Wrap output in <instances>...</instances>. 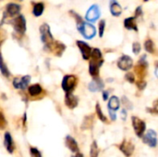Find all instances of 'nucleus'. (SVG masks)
I'll use <instances>...</instances> for the list:
<instances>
[{
    "instance_id": "17",
    "label": "nucleus",
    "mask_w": 158,
    "mask_h": 157,
    "mask_svg": "<svg viewBox=\"0 0 158 157\" xmlns=\"http://www.w3.org/2000/svg\"><path fill=\"white\" fill-rule=\"evenodd\" d=\"M104 82H103V81L100 79V78H94L90 83H89V90L91 91V92H98V91H101V90H103L104 89Z\"/></svg>"
},
{
    "instance_id": "19",
    "label": "nucleus",
    "mask_w": 158,
    "mask_h": 157,
    "mask_svg": "<svg viewBox=\"0 0 158 157\" xmlns=\"http://www.w3.org/2000/svg\"><path fill=\"white\" fill-rule=\"evenodd\" d=\"M4 145L6 149V151L9 153V154H12L15 150V144H14V142H13V139L10 135L9 132H6L5 133V140H4Z\"/></svg>"
},
{
    "instance_id": "33",
    "label": "nucleus",
    "mask_w": 158,
    "mask_h": 157,
    "mask_svg": "<svg viewBox=\"0 0 158 157\" xmlns=\"http://www.w3.org/2000/svg\"><path fill=\"white\" fill-rule=\"evenodd\" d=\"M122 103H123V105H125L126 108H128V109H130V110H131V109L133 108L132 104L126 98V96H123V97H122Z\"/></svg>"
},
{
    "instance_id": "24",
    "label": "nucleus",
    "mask_w": 158,
    "mask_h": 157,
    "mask_svg": "<svg viewBox=\"0 0 158 157\" xmlns=\"http://www.w3.org/2000/svg\"><path fill=\"white\" fill-rule=\"evenodd\" d=\"M0 71L2 73V75L5 77H9V75H10V72H9L6 63L4 61V58H3L1 53H0Z\"/></svg>"
},
{
    "instance_id": "21",
    "label": "nucleus",
    "mask_w": 158,
    "mask_h": 157,
    "mask_svg": "<svg viewBox=\"0 0 158 157\" xmlns=\"http://www.w3.org/2000/svg\"><path fill=\"white\" fill-rule=\"evenodd\" d=\"M136 18L135 17H131V18H127L124 20V26L126 29L128 30H133L135 31H138V27L136 24Z\"/></svg>"
},
{
    "instance_id": "18",
    "label": "nucleus",
    "mask_w": 158,
    "mask_h": 157,
    "mask_svg": "<svg viewBox=\"0 0 158 157\" xmlns=\"http://www.w3.org/2000/svg\"><path fill=\"white\" fill-rule=\"evenodd\" d=\"M65 143H66V146L72 152V153H79V146H78V143L76 142V140L68 135L65 139Z\"/></svg>"
},
{
    "instance_id": "15",
    "label": "nucleus",
    "mask_w": 158,
    "mask_h": 157,
    "mask_svg": "<svg viewBox=\"0 0 158 157\" xmlns=\"http://www.w3.org/2000/svg\"><path fill=\"white\" fill-rule=\"evenodd\" d=\"M78 103H79V99L77 96H75L73 93H66L65 104L67 107H69V109H74L75 107H77Z\"/></svg>"
},
{
    "instance_id": "6",
    "label": "nucleus",
    "mask_w": 158,
    "mask_h": 157,
    "mask_svg": "<svg viewBox=\"0 0 158 157\" xmlns=\"http://www.w3.org/2000/svg\"><path fill=\"white\" fill-rule=\"evenodd\" d=\"M146 56H143L142 58L140 59L138 65L135 67V72L137 74V77L139 79V81H143L144 77L146 76L147 73V68H148V63L145 60Z\"/></svg>"
},
{
    "instance_id": "12",
    "label": "nucleus",
    "mask_w": 158,
    "mask_h": 157,
    "mask_svg": "<svg viewBox=\"0 0 158 157\" xmlns=\"http://www.w3.org/2000/svg\"><path fill=\"white\" fill-rule=\"evenodd\" d=\"M30 81H31V76L29 75H25L20 78H15L13 80V86L16 89L25 90L27 86L29 85Z\"/></svg>"
},
{
    "instance_id": "7",
    "label": "nucleus",
    "mask_w": 158,
    "mask_h": 157,
    "mask_svg": "<svg viewBox=\"0 0 158 157\" xmlns=\"http://www.w3.org/2000/svg\"><path fill=\"white\" fill-rule=\"evenodd\" d=\"M12 25L14 27V30L16 32L19 34H24L26 31V19L23 15L18 16L16 19L12 20Z\"/></svg>"
},
{
    "instance_id": "39",
    "label": "nucleus",
    "mask_w": 158,
    "mask_h": 157,
    "mask_svg": "<svg viewBox=\"0 0 158 157\" xmlns=\"http://www.w3.org/2000/svg\"><path fill=\"white\" fill-rule=\"evenodd\" d=\"M108 112H109V116H110L111 119L112 120H116L117 119V114H116V112L115 111H111V110H108Z\"/></svg>"
},
{
    "instance_id": "10",
    "label": "nucleus",
    "mask_w": 158,
    "mask_h": 157,
    "mask_svg": "<svg viewBox=\"0 0 158 157\" xmlns=\"http://www.w3.org/2000/svg\"><path fill=\"white\" fill-rule=\"evenodd\" d=\"M134 149H135L134 144L131 141H128V140H124L119 145V150L124 154V155L126 157L131 156L134 152Z\"/></svg>"
},
{
    "instance_id": "28",
    "label": "nucleus",
    "mask_w": 158,
    "mask_h": 157,
    "mask_svg": "<svg viewBox=\"0 0 158 157\" xmlns=\"http://www.w3.org/2000/svg\"><path fill=\"white\" fill-rule=\"evenodd\" d=\"M98 155H99V148L97 146L96 142H94L91 145L90 157H98Z\"/></svg>"
},
{
    "instance_id": "43",
    "label": "nucleus",
    "mask_w": 158,
    "mask_h": 157,
    "mask_svg": "<svg viewBox=\"0 0 158 157\" xmlns=\"http://www.w3.org/2000/svg\"><path fill=\"white\" fill-rule=\"evenodd\" d=\"M17 1H22V0H17Z\"/></svg>"
},
{
    "instance_id": "31",
    "label": "nucleus",
    "mask_w": 158,
    "mask_h": 157,
    "mask_svg": "<svg viewBox=\"0 0 158 157\" xmlns=\"http://www.w3.org/2000/svg\"><path fill=\"white\" fill-rule=\"evenodd\" d=\"M30 153H31V157H42L41 152L35 147H31L30 148Z\"/></svg>"
},
{
    "instance_id": "25",
    "label": "nucleus",
    "mask_w": 158,
    "mask_h": 157,
    "mask_svg": "<svg viewBox=\"0 0 158 157\" xmlns=\"http://www.w3.org/2000/svg\"><path fill=\"white\" fill-rule=\"evenodd\" d=\"M44 10V3H37L34 5L33 6V10H32V13L35 17H40L43 12Z\"/></svg>"
},
{
    "instance_id": "5",
    "label": "nucleus",
    "mask_w": 158,
    "mask_h": 157,
    "mask_svg": "<svg viewBox=\"0 0 158 157\" xmlns=\"http://www.w3.org/2000/svg\"><path fill=\"white\" fill-rule=\"evenodd\" d=\"M132 120V126H133V130L136 133V135L139 138H142L144 134V131L146 130V124L143 120H142L141 118H139L138 117L133 116L131 118Z\"/></svg>"
},
{
    "instance_id": "35",
    "label": "nucleus",
    "mask_w": 158,
    "mask_h": 157,
    "mask_svg": "<svg viewBox=\"0 0 158 157\" xmlns=\"http://www.w3.org/2000/svg\"><path fill=\"white\" fill-rule=\"evenodd\" d=\"M6 39V31L3 30V29H0V46L5 42Z\"/></svg>"
},
{
    "instance_id": "11",
    "label": "nucleus",
    "mask_w": 158,
    "mask_h": 157,
    "mask_svg": "<svg viewBox=\"0 0 158 157\" xmlns=\"http://www.w3.org/2000/svg\"><path fill=\"white\" fill-rule=\"evenodd\" d=\"M100 8L96 6V5H93L87 11L86 13V16H85V19L88 20V21H91V22H94L96 21L99 18H100Z\"/></svg>"
},
{
    "instance_id": "22",
    "label": "nucleus",
    "mask_w": 158,
    "mask_h": 157,
    "mask_svg": "<svg viewBox=\"0 0 158 157\" xmlns=\"http://www.w3.org/2000/svg\"><path fill=\"white\" fill-rule=\"evenodd\" d=\"M120 107V102H119V99L117 97V96H112L108 102V110H111V111H117L118 110Z\"/></svg>"
},
{
    "instance_id": "42",
    "label": "nucleus",
    "mask_w": 158,
    "mask_h": 157,
    "mask_svg": "<svg viewBox=\"0 0 158 157\" xmlns=\"http://www.w3.org/2000/svg\"><path fill=\"white\" fill-rule=\"evenodd\" d=\"M72 157H84V156H83V155H82V154H81V153H77V155H76L75 156H72Z\"/></svg>"
},
{
    "instance_id": "37",
    "label": "nucleus",
    "mask_w": 158,
    "mask_h": 157,
    "mask_svg": "<svg viewBox=\"0 0 158 157\" xmlns=\"http://www.w3.org/2000/svg\"><path fill=\"white\" fill-rule=\"evenodd\" d=\"M136 83L140 90H143L146 86V82L144 81H136Z\"/></svg>"
},
{
    "instance_id": "29",
    "label": "nucleus",
    "mask_w": 158,
    "mask_h": 157,
    "mask_svg": "<svg viewBox=\"0 0 158 157\" xmlns=\"http://www.w3.org/2000/svg\"><path fill=\"white\" fill-rule=\"evenodd\" d=\"M95 110H96V114L99 118V119L103 122H107V118L104 115V113L102 112V109H101V106L99 105V103L96 104V106H95Z\"/></svg>"
},
{
    "instance_id": "2",
    "label": "nucleus",
    "mask_w": 158,
    "mask_h": 157,
    "mask_svg": "<svg viewBox=\"0 0 158 157\" xmlns=\"http://www.w3.org/2000/svg\"><path fill=\"white\" fill-rule=\"evenodd\" d=\"M40 33H41V40L43 42V43L44 44V48L46 50H50L53 43L55 42L54 37L50 31V27L48 24L44 23L41 27H40Z\"/></svg>"
},
{
    "instance_id": "8",
    "label": "nucleus",
    "mask_w": 158,
    "mask_h": 157,
    "mask_svg": "<svg viewBox=\"0 0 158 157\" xmlns=\"http://www.w3.org/2000/svg\"><path fill=\"white\" fill-rule=\"evenodd\" d=\"M144 143H146L148 146L155 148L157 145V135L156 132L154 130H149L142 137Z\"/></svg>"
},
{
    "instance_id": "1",
    "label": "nucleus",
    "mask_w": 158,
    "mask_h": 157,
    "mask_svg": "<svg viewBox=\"0 0 158 157\" xmlns=\"http://www.w3.org/2000/svg\"><path fill=\"white\" fill-rule=\"evenodd\" d=\"M90 58H91V61L89 64V72H90L91 76H93L94 78H97L99 75L100 67L102 66V64L104 62L101 51L98 48L92 49Z\"/></svg>"
},
{
    "instance_id": "16",
    "label": "nucleus",
    "mask_w": 158,
    "mask_h": 157,
    "mask_svg": "<svg viewBox=\"0 0 158 157\" xmlns=\"http://www.w3.org/2000/svg\"><path fill=\"white\" fill-rule=\"evenodd\" d=\"M65 49H66V45L64 43H60L58 41H55L53 43V44H52V46H51V48H50L49 51L50 52H53L56 56H60L64 53Z\"/></svg>"
},
{
    "instance_id": "26",
    "label": "nucleus",
    "mask_w": 158,
    "mask_h": 157,
    "mask_svg": "<svg viewBox=\"0 0 158 157\" xmlns=\"http://www.w3.org/2000/svg\"><path fill=\"white\" fill-rule=\"evenodd\" d=\"M144 48L148 53L154 54L156 52V45H155V43L153 42V40H151V39L147 40L144 43Z\"/></svg>"
},
{
    "instance_id": "44",
    "label": "nucleus",
    "mask_w": 158,
    "mask_h": 157,
    "mask_svg": "<svg viewBox=\"0 0 158 157\" xmlns=\"http://www.w3.org/2000/svg\"><path fill=\"white\" fill-rule=\"evenodd\" d=\"M144 1H145V2H146V1H148V0H144Z\"/></svg>"
},
{
    "instance_id": "14",
    "label": "nucleus",
    "mask_w": 158,
    "mask_h": 157,
    "mask_svg": "<svg viewBox=\"0 0 158 157\" xmlns=\"http://www.w3.org/2000/svg\"><path fill=\"white\" fill-rule=\"evenodd\" d=\"M20 11V6L15 3H9L6 6L5 17H14Z\"/></svg>"
},
{
    "instance_id": "40",
    "label": "nucleus",
    "mask_w": 158,
    "mask_h": 157,
    "mask_svg": "<svg viewBox=\"0 0 158 157\" xmlns=\"http://www.w3.org/2000/svg\"><path fill=\"white\" fill-rule=\"evenodd\" d=\"M103 99H104V101H106L108 99V92L105 91L103 93Z\"/></svg>"
},
{
    "instance_id": "41",
    "label": "nucleus",
    "mask_w": 158,
    "mask_h": 157,
    "mask_svg": "<svg viewBox=\"0 0 158 157\" xmlns=\"http://www.w3.org/2000/svg\"><path fill=\"white\" fill-rule=\"evenodd\" d=\"M121 114L123 115V120H125V119H126V111H125V110H122Z\"/></svg>"
},
{
    "instance_id": "38",
    "label": "nucleus",
    "mask_w": 158,
    "mask_h": 157,
    "mask_svg": "<svg viewBox=\"0 0 158 157\" xmlns=\"http://www.w3.org/2000/svg\"><path fill=\"white\" fill-rule=\"evenodd\" d=\"M143 14V10H142V6H138L135 10V18L141 16Z\"/></svg>"
},
{
    "instance_id": "30",
    "label": "nucleus",
    "mask_w": 158,
    "mask_h": 157,
    "mask_svg": "<svg viewBox=\"0 0 158 157\" xmlns=\"http://www.w3.org/2000/svg\"><path fill=\"white\" fill-rule=\"evenodd\" d=\"M7 126V122H6V119L5 118V116L0 112V130H5Z\"/></svg>"
},
{
    "instance_id": "4",
    "label": "nucleus",
    "mask_w": 158,
    "mask_h": 157,
    "mask_svg": "<svg viewBox=\"0 0 158 157\" xmlns=\"http://www.w3.org/2000/svg\"><path fill=\"white\" fill-rule=\"evenodd\" d=\"M77 77L74 75H66L63 80H62V89L65 91L66 93H72L73 90L75 89L76 85H77Z\"/></svg>"
},
{
    "instance_id": "20",
    "label": "nucleus",
    "mask_w": 158,
    "mask_h": 157,
    "mask_svg": "<svg viewBox=\"0 0 158 157\" xmlns=\"http://www.w3.org/2000/svg\"><path fill=\"white\" fill-rule=\"evenodd\" d=\"M110 12L115 17H118L121 15L122 7L117 0H110Z\"/></svg>"
},
{
    "instance_id": "3",
    "label": "nucleus",
    "mask_w": 158,
    "mask_h": 157,
    "mask_svg": "<svg viewBox=\"0 0 158 157\" xmlns=\"http://www.w3.org/2000/svg\"><path fill=\"white\" fill-rule=\"evenodd\" d=\"M79 31L82 34V36L86 39H93L96 34V29L94 25L87 22H81L77 24Z\"/></svg>"
},
{
    "instance_id": "23",
    "label": "nucleus",
    "mask_w": 158,
    "mask_h": 157,
    "mask_svg": "<svg viewBox=\"0 0 158 157\" xmlns=\"http://www.w3.org/2000/svg\"><path fill=\"white\" fill-rule=\"evenodd\" d=\"M29 93L31 96L34 97V96H38L42 92H43V88L39 85V84H33L31 86L29 87Z\"/></svg>"
},
{
    "instance_id": "13",
    "label": "nucleus",
    "mask_w": 158,
    "mask_h": 157,
    "mask_svg": "<svg viewBox=\"0 0 158 157\" xmlns=\"http://www.w3.org/2000/svg\"><path fill=\"white\" fill-rule=\"evenodd\" d=\"M77 45L81 53V56H82V58L84 60H88L90 59L91 57V53H92V48L91 46L86 43L85 42H82V41H77Z\"/></svg>"
},
{
    "instance_id": "32",
    "label": "nucleus",
    "mask_w": 158,
    "mask_h": 157,
    "mask_svg": "<svg viewBox=\"0 0 158 157\" xmlns=\"http://www.w3.org/2000/svg\"><path fill=\"white\" fill-rule=\"evenodd\" d=\"M105 29H106V21L104 19H102L99 22V36L103 37L104 32H105Z\"/></svg>"
},
{
    "instance_id": "27",
    "label": "nucleus",
    "mask_w": 158,
    "mask_h": 157,
    "mask_svg": "<svg viewBox=\"0 0 158 157\" xmlns=\"http://www.w3.org/2000/svg\"><path fill=\"white\" fill-rule=\"evenodd\" d=\"M93 118H94V116L91 115V116H88L84 118L83 120V123L81 125V129L82 130H87V129H90L92 126H93Z\"/></svg>"
},
{
    "instance_id": "9",
    "label": "nucleus",
    "mask_w": 158,
    "mask_h": 157,
    "mask_svg": "<svg viewBox=\"0 0 158 157\" xmlns=\"http://www.w3.org/2000/svg\"><path fill=\"white\" fill-rule=\"evenodd\" d=\"M133 66V60L131 56H122L118 61V67L124 71H128L129 69H131Z\"/></svg>"
},
{
    "instance_id": "36",
    "label": "nucleus",
    "mask_w": 158,
    "mask_h": 157,
    "mask_svg": "<svg viewBox=\"0 0 158 157\" xmlns=\"http://www.w3.org/2000/svg\"><path fill=\"white\" fill-rule=\"evenodd\" d=\"M125 79H126L129 82H131V83H133V82L135 81V76H134L132 73H127L126 76H125Z\"/></svg>"
},
{
    "instance_id": "34",
    "label": "nucleus",
    "mask_w": 158,
    "mask_h": 157,
    "mask_svg": "<svg viewBox=\"0 0 158 157\" xmlns=\"http://www.w3.org/2000/svg\"><path fill=\"white\" fill-rule=\"evenodd\" d=\"M132 51H133V53L135 55H138L141 52V44L138 42L133 43V44H132Z\"/></svg>"
}]
</instances>
